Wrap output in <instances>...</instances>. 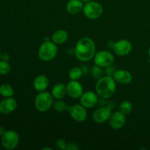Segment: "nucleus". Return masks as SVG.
Listing matches in <instances>:
<instances>
[{"instance_id":"c85d7f7f","label":"nucleus","mask_w":150,"mask_h":150,"mask_svg":"<svg viewBox=\"0 0 150 150\" xmlns=\"http://www.w3.org/2000/svg\"><path fill=\"white\" fill-rule=\"evenodd\" d=\"M1 59H2V60L8 62V60L10 59V56H9L8 54H6V53H4V54H3L2 55H1Z\"/></svg>"},{"instance_id":"2eb2a0df","label":"nucleus","mask_w":150,"mask_h":150,"mask_svg":"<svg viewBox=\"0 0 150 150\" xmlns=\"http://www.w3.org/2000/svg\"><path fill=\"white\" fill-rule=\"evenodd\" d=\"M113 78L117 83L120 84H128L131 82L133 76L129 71L123 69L116 70L113 75Z\"/></svg>"},{"instance_id":"5701e85b","label":"nucleus","mask_w":150,"mask_h":150,"mask_svg":"<svg viewBox=\"0 0 150 150\" xmlns=\"http://www.w3.org/2000/svg\"><path fill=\"white\" fill-rule=\"evenodd\" d=\"M91 74L92 76L96 80H98L100 78H102L104 74V70H103V67H100V66L95 64L91 67Z\"/></svg>"},{"instance_id":"bb28decb","label":"nucleus","mask_w":150,"mask_h":150,"mask_svg":"<svg viewBox=\"0 0 150 150\" xmlns=\"http://www.w3.org/2000/svg\"><path fill=\"white\" fill-rule=\"evenodd\" d=\"M116 69L115 67H114L113 64H111V65L108 66V67H105V73L107 76H113L114 73H115Z\"/></svg>"},{"instance_id":"aec40b11","label":"nucleus","mask_w":150,"mask_h":150,"mask_svg":"<svg viewBox=\"0 0 150 150\" xmlns=\"http://www.w3.org/2000/svg\"><path fill=\"white\" fill-rule=\"evenodd\" d=\"M0 95L4 98H10L14 95V89L10 84H1L0 86Z\"/></svg>"},{"instance_id":"7ed1b4c3","label":"nucleus","mask_w":150,"mask_h":150,"mask_svg":"<svg viewBox=\"0 0 150 150\" xmlns=\"http://www.w3.org/2000/svg\"><path fill=\"white\" fill-rule=\"evenodd\" d=\"M58 54L57 44L52 40H45L38 49V57L44 62H48L54 59Z\"/></svg>"},{"instance_id":"473e14b6","label":"nucleus","mask_w":150,"mask_h":150,"mask_svg":"<svg viewBox=\"0 0 150 150\" xmlns=\"http://www.w3.org/2000/svg\"><path fill=\"white\" fill-rule=\"evenodd\" d=\"M148 54H149V57H150V47L149 48V51H148Z\"/></svg>"},{"instance_id":"f03ea898","label":"nucleus","mask_w":150,"mask_h":150,"mask_svg":"<svg viewBox=\"0 0 150 150\" xmlns=\"http://www.w3.org/2000/svg\"><path fill=\"white\" fill-rule=\"evenodd\" d=\"M117 89V82L113 76H104L98 79L95 85V90L100 98L108 99L114 95Z\"/></svg>"},{"instance_id":"9b49d317","label":"nucleus","mask_w":150,"mask_h":150,"mask_svg":"<svg viewBox=\"0 0 150 150\" xmlns=\"http://www.w3.org/2000/svg\"><path fill=\"white\" fill-rule=\"evenodd\" d=\"M132 44L128 40L122 39L114 42L113 46V51L118 56H126L132 51Z\"/></svg>"},{"instance_id":"a211bd4d","label":"nucleus","mask_w":150,"mask_h":150,"mask_svg":"<svg viewBox=\"0 0 150 150\" xmlns=\"http://www.w3.org/2000/svg\"><path fill=\"white\" fill-rule=\"evenodd\" d=\"M51 95L56 100H62L67 95L66 85L62 83H58L54 86L51 90Z\"/></svg>"},{"instance_id":"9d476101","label":"nucleus","mask_w":150,"mask_h":150,"mask_svg":"<svg viewBox=\"0 0 150 150\" xmlns=\"http://www.w3.org/2000/svg\"><path fill=\"white\" fill-rule=\"evenodd\" d=\"M67 95L73 99H78L81 97L83 93V88L79 81L71 80L66 85Z\"/></svg>"},{"instance_id":"cd10ccee","label":"nucleus","mask_w":150,"mask_h":150,"mask_svg":"<svg viewBox=\"0 0 150 150\" xmlns=\"http://www.w3.org/2000/svg\"><path fill=\"white\" fill-rule=\"evenodd\" d=\"M79 146H78L76 144L74 143H70L67 144V148H66V150H76L79 149Z\"/></svg>"},{"instance_id":"f257e3e1","label":"nucleus","mask_w":150,"mask_h":150,"mask_svg":"<svg viewBox=\"0 0 150 150\" xmlns=\"http://www.w3.org/2000/svg\"><path fill=\"white\" fill-rule=\"evenodd\" d=\"M95 44L92 38L83 37L79 39L75 47L74 53L76 58L81 62H89L95 54Z\"/></svg>"},{"instance_id":"f3484780","label":"nucleus","mask_w":150,"mask_h":150,"mask_svg":"<svg viewBox=\"0 0 150 150\" xmlns=\"http://www.w3.org/2000/svg\"><path fill=\"white\" fill-rule=\"evenodd\" d=\"M83 4L81 0H69L66 4V10L71 15H76L83 10Z\"/></svg>"},{"instance_id":"20e7f679","label":"nucleus","mask_w":150,"mask_h":150,"mask_svg":"<svg viewBox=\"0 0 150 150\" xmlns=\"http://www.w3.org/2000/svg\"><path fill=\"white\" fill-rule=\"evenodd\" d=\"M54 97L48 92H40L35 98V107L40 112H45L51 109L54 104Z\"/></svg>"},{"instance_id":"0eeeda50","label":"nucleus","mask_w":150,"mask_h":150,"mask_svg":"<svg viewBox=\"0 0 150 150\" xmlns=\"http://www.w3.org/2000/svg\"><path fill=\"white\" fill-rule=\"evenodd\" d=\"M93 59L95 64H97L103 68H105L108 66L113 64L114 62V57L111 51L102 50L95 53Z\"/></svg>"},{"instance_id":"7c9ffc66","label":"nucleus","mask_w":150,"mask_h":150,"mask_svg":"<svg viewBox=\"0 0 150 150\" xmlns=\"http://www.w3.org/2000/svg\"><path fill=\"white\" fill-rule=\"evenodd\" d=\"M81 1L83 3H86V2H88V1H91V0H81Z\"/></svg>"},{"instance_id":"2f4dec72","label":"nucleus","mask_w":150,"mask_h":150,"mask_svg":"<svg viewBox=\"0 0 150 150\" xmlns=\"http://www.w3.org/2000/svg\"><path fill=\"white\" fill-rule=\"evenodd\" d=\"M46 149L52 150V149H51V148H50V147H45V148H43V149H42V150H46Z\"/></svg>"},{"instance_id":"39448f33","label":"nucleus","mask_w":150,"mask_h":150,"mask_svg":"<svg viewBox=\"0 0 150 150\" xmlns=\"http://www.w3.org/2000/svg\"><path fill=\"white\" fill-rule=\"evenodd\" d=\"M83 15L89 19L95 20L100 17L103 13V7L100 3L96 1H89L83 4Z\"/></svg>"},{"instance_id":"6e6552de","label":"nucleus","mask_w":150,"mask_h":150,"mask_svg":"<svg viewBox=\"0 0 150 150\" xmlns=\"http://www.w3.org/2000/svg\"><path fill=\"white\" fill-rule=\"evenodd\" d=\"M67 109L70 112L72 119L78 122H83L87 118L86 108L81 104H76L70 107H67Z\"/></svg>"},{"instance_id":"ddd939ff","label":"nucleus","mask_w":150,"mask_h":150,"mask_svg":"<svg viewBox=\"0 0 150 150\" xmlns=\"http://www.w3.org/2000/svg\"><path fill=\"white\" fill-rule=\"evenodd\" d=\"M109 125L114 130H120L122 128L126 123L125 114L119 110L111 114L109 120Z\"/></svg>"},{"instance_id":"f8f14e48","label":"nucleus","mask_w":150,"mask_h":150,"mask_svg":"<svg viewBox=\"0 0 150 150\" xmlns=\"http://www.w3.org/2000/svg\"><path fill=\"white\" fill-rule=\"evenodd\" d=\"M98 95L97 92H92V91H87L83 92V95L80 98V103L83 106L86 108H93L94 106L98 103Z\"/></svg>"},{"instance_id":"4be33fe9","label":"nucleus","mask_w":150,"mask_h":150,"mask_svg":"<svg viewBox=\"0 0 150 150\" xmlns=\"http://www.w3.org/2000/svg\"><path fill=\"white\" fill-rule=\"evenodd\" d=\"M119 109L121 112L127 115V114H130L133 110V105L130 101L124 100L120 103V105H119Z\"/></svg>"},{"instance_id":"a878e982","label":"nucleus","mask_w":150,"mask_h":150,"mask_svg":"<svg viewBox=\"0 0 150 150\" xmlns=\"http://www.w3.org/2000/svg\"><path fill=\"white\" fill-rule=\"evenodd\" d=\"M67 144L66 143L65 141L63 140V139H58V140H57V142H56V144H55L56 147L60 150H65L66 148H67Z\"/></svg>"},{"instance_id":"393cba45","label":"nucleus","mask_w":150,"mask_h":150,"mask_svg":"<svg viewBox=\"0 0 150 150\" xmlns=\"http://www.w3.org/2000/svg\"><path fill=\"white\" fill-rule=\"evenodd\" d=\"M10 70H11V67L8 62L4 61V60L0 61V75L1 76L7 75L10 73Z\"/></svg>"},{"instance_id":"423d86ee","label":"nucleus","mask_w":150,"mask_h":150,"mask_svg":"<svg viewBox=\"0 0 150 150\" xmlns=\"http://www.w3.org/2000/svg\"><path fill=\"white\" fill-rule=\"evenodd\" d=\"M19 135L14 130H6L1 139V145L4 149L7 150L14 149L17 147L19 143Z\"/></svg>"},{"instance_id":"c756f323","label":"nucleus","mask_w":150,"mask_h":150,"mask_svg":"<svg viewBox=\"0 0 150 150\" xmlns=\"http://www.w3.org/2000/svg\"><path fill=\"white\" fill-rule=\"evenodd\" d=\"M5 129L3 127H1V126H0V136H2L3 135H4V133H5Z\"/></svg>"},{"instance_id":"4468645a","label":"nucleus","mask_w":150,"mask_h":150,"mask_svg":"<svg viewBox=\"0 0 150 150\" xmlns=\"http://www.w3.org/2000/svg\"><path fill=\"white\" fill-rule=\"evenodd\" d=\"M17 108V102L16 99L10 97L6 98L0 102V113L4 114H10Z\"/></svg>"},{"instance_id":"72a5a7b5","label":"nucleus","mask_w":150,"mask_h":150,"mask_svg":"<svg viewBox=\"0 0 150 150\" xmlns=\"http://www.w3.org/2000/svg\"><path fill=\"white\" fill-rule=\"evenodd\" d=\"M1 59V51H0V59Z\"/></svg>"},{"instance_id":"b1692460","label":"nucleus","mask_w":150,"mask_h":150,"mask_svg":"<svg viewBox=\"0 0 150 150\" xmlns=\"http://www.w3.org/2000/svg\"><path fill=\"white\" fill-rule=\"evenodd\" d=\"M53 108L54 110L58 112H63V111H66L67 108V105L64 101L62 100H57L56 101H54V104H53Z\"/></svg>"},{"instance_id":"1a4fd4ad","label":"nucleus","mask_w":150,"mask_h":150,"mask_svg":"<svg viewBox=\"0 0 150 150\" xmlns=\"http://www.w3.org/2000/svg\"><path fill=\"white\" fill-rule=\"evenodd\" d=\"M111 109L107 105L100 107L95 110L92 114V120L95 123L103 124L108 122L111 115Z\"/></svg>"},{"instance_id":"6ab92c4d","label":"nucleus","mask_w":150,"mask_h":150,"mask_svg":"<svg viewBox=\"0 0 150 150\" xmlns=\"http://www.w3.org/2000/svg\"><path fill=\"white\" fill-rule=\"evenodd\" d=\"M68 33L64 29H59L55 31L51 36V40L57 45L64 43L68 39Z\"/></svg>"},{"instance_id":"dca6fc26","label":"nucleus","mask_w":150,"mask_h":150,"mask_svg":"<svg viewBox=\"0 0 150 150\" xmlns=\"http://www.w3.org/2000/svg\"><path fill=\"white\" fill-rule=\"evenodd\" d=\"M49 85L48 78L45 75L40 74L37 76L33 81V87L38 92H44Z\"/></svg>"},{"instance_id":"412c9836","label":"nucleus","mask_w":150,"mask_h":150,"mask_svg":"<svg viewBox=\"0 0 150 150\" xmlns=\"http://www.w3.org/2000/svg\"><path fill=\"white\" fill-rule=\"evenodd\" d=\"M82 75H83L82 69H81L79 67H72L69 71V78L71 80L79 81L81 78Z\"/></svg>"}]
</instances>
